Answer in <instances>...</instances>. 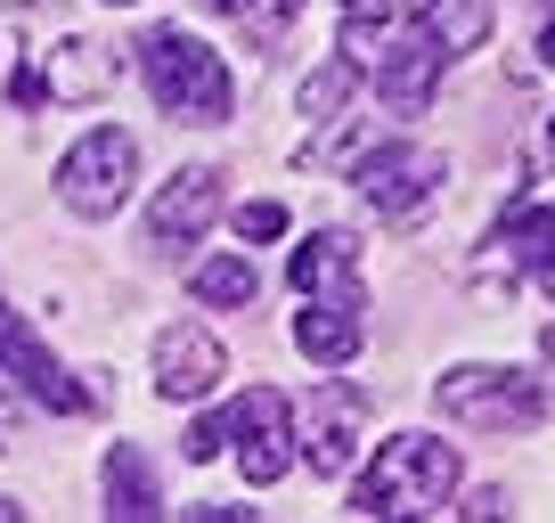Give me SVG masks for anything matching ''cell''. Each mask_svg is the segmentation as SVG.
<instances>
[{"label": "cell", "mask_w": 555, "mask_h": 523, "mask_svg": "<svg viewBox=\"0 0 555 523\" xmlns=\"http://www.w3.org/2000/svg\"><path fill=\"white\" fill-rule=\"evenodd\" d=\"M344 66L367 74L392 115H425L434 90H441V74H450V50L425 34V17H392L376 0V9H351L344 17Z\"/></svg>", "instance_id": "obj_1"}, {"label": "cell", "mask_w": 555, "mask_h": 523, "mask_svg": "<svg viewBox=\"0 0 555 523\" xmlns=\"http://www.w3.org/2000/svg\"><path fill=\"white\" fill-rule=\"evenodd\" d=\"M457 483H466V467H457L450 442H434V434H392L376 458H367V474L351 483V515H367V523L450 515Z\"/></svg>", "instance_id": "obj_2"}, {"label": "cell", "mask_w": 555, "mask_h": 523, "mask_svg": "<svg viewBox=\"0 0 555 523\" xmlns=\"http://www.w3.org/2000/svg\"><path fill=\"white\" fill-rule=\"evenodd\" d=\"M139 74H147V90L172 123H229V106H237L221 50H205L189 25H156L139 41Z\"/></svg>", "instance_id": "obj_3"}, {"label": "cell", "mask_w": 555, "mask_h": 523, "mask_svg": "<svg viewBox=\"0 0 555 523\" xmlns=\"http://www.w3.org/2000/svg\"><path fill=\"white\" fill-rule=\"evenodd\" d=\"M434 409L450 425H466V434H531L539 418H547V393H539V377H522V368H450V377L434 384Z\"/></svg>", "instance_id": "obj_4"}, {"label": "cell", "mask_w": 555, "mask_h": 523, "mask_svg": "<svg viewBox=\"0 0 555 523\" xmlns=\"http://www.w3.org/2000/svg\"><path fill=\"white\" fill-rule=\"evenodd\" d=\"M131 173H139L131 131L99 123V131H82V140L57 156V196H66V213H82V221H106V213H122V196H131Z\"/></svg>", "instance_id": "obj_5"}, {"label": "cell", "mask_w": 555, "mask_h": 523, "mask_svg": "<svg viewBox=\"0 0 555 523\" xmlns=\"http://www.w3.org/2000/svg\"><path fill=\"white\" fill-rule=\"evenodd\" d=\"M351 180H360V196L384 221H409V213L434 205V189L450 180V156H434V148H416V140H384V148H367V156L351 164Z\"/></svg>", "instance_id": "obj_6"}, {"label": "cell", "mask_w": 555, "mask_h": 523, "mask_svg": "<svg viewBox=\"0 0 555 523\" xmlns=\"http://www.w3.org/2000/svg\"><path fill=\"white\" fill-rule=\"evenodd\" d=\"M221 442H237V467L245 483H278V474L295 467V401L286 393H270V384H254L237 409L221 418Z\"/></svg>", "instance_id": "obj_7"}, {"label": "cell", "mask_w": 555, "mask_h": 523, "mask_svg": "<svg viewBox=\"0 0 555 523\" xmlns=\"http://www.w3.org/2000/svg\"><path fill=\"white\" fill-rule=\"evenodd\" d=\"M360 425H367V393H351V384H319L311 409H302V467L319 474V483H335V474H351V450H360Z\"/></svg>", "instance_id": "obj_8"}, {"label": "cell", "mask_w": 555, "mask_h": 523, "mask_svg": "<svg viewBox=\"0 0 555 523\" xmlns=\"http://www.w3.org/2000/svg\"><path fill=\"white\" fill-rule=\"evenodd\" d=\"M0 377H17L41 409H57V418H82V409H90V393L66 377V368H57V352L41 344L34 328H25L9 303H0Z\"/></svg>", "instance_id": "obj_9"}, {"label": "cell", "mask_w": 555, "mask_h": 523, "mask_svg": "<svg viewBox=\"0 0 555 523\" xmlns=\"http://www.w3.org/2000/svg\"><path fill=\"white\" fill-rule=\"evenodd\" d=\"M367 295H360V279H344V286H319L311 295V311L295 319V344H302V360H319V368H351L360 360V335H367Z\"/></svg>", "instance_id": "obj_10"}, {"label": "cell", "mask_w": 555, "mask_h": 523, "mask_svg": "<svg viewBox=\"0 0 555 523\" xmlns=\"http://www.w3.org/2000/svg\"><path fill=\"white\" fill-rule=\"evenodd\" d=\"M221 368H229V352L212 344V328H164L156 335V393L164 401H205L212 384H221Z\"/></svg>", "instance_id": "obj_11"}, {"label": "cell", "mask_w": 555, "mask_h": 523, "mask_svg": "<svg viewBox=\"0 0 555 523\" xmlns=\"http://www.w3.org/2000/svg\"><path fill=\"white\" fill-rule=\"evenodd\" d=\"M212 213H221V173H172V189L147 213V238L156 245H196L212 229Z\"/></svg>", "instance_id": "obj_12"}, {"label": "cell", "mask_w": 555, "mask_h": 523, "mask_svg": "<svg viewBox=\"0 0 555 523\" xmlns=\"http://www.w3.org/2000/svg\"><path fill=\"white\" fill-rule=\"evenodd\" d=\"M34 82H41V99H50V90H57V99H99V90L115 82V58H106L99 41L74 34V41H57V50H50V66H41Z\"/></svg>", "instance_id": "obj_13"}, {"label": "cell", "mask_w": 555, "mask_h": 523, "mask_svg": "<svg viewBox=\"0 0 555 523\" xmlns=\"http://www.w3.org/2000/svg\"><path fill=\"white\" fill-rule=\"evenodd\" d=\"M490 245H499V254L515 262V270H531V279H539V286H547V295H555V205L506 213V229H499V238H490Z\"/></svg>", "instance_id": "obj_14"}, {"label": "cell", "mask_w": 555, "mask_h": 523, "mask_svg": "<svg viewBox=\"0 0 555 523\" xmlns=\"http://www.w3.org/2000/svg\"><path fill=\"white\" fill-rule=\"evenodd\" d=\"M106 515H131V523L164 515V490H156V474H147V458H139L131 442L106 450Z\"/></svg>", "instance_id": "obj_15"}, {"label": "cell", "mask_w": 555, "mask_h": 523, "mask_svg": "<svg viewBox=\"0 0 555 523\" xmlns=\"http://www.w3.org/2000/svg\"><path fill=\"white\" fill-rule=\"evenodd\" d=\"M425 34H434L450 58L482 50L490 41V0H425Z\"/></svg>", "instance_id": "obj_16"}, {"label": "cell", "mask_w": 555, "mask_h": 523, "mask_svg": "<svg viewBox=\"0 0 555 523\" xmlns=\"http://www.w3.org/2000/svg\"><path fill=\"white\" fill-rule=\"evenodd\" d=\"M351 254H360V245H351L344 229H319V238H302V245H295V286H302V295H319V286H344V279H351Z\"/></svg>", "instance_id": "obj_17"}, {"label": "cell", "mask_w": 555, "mask_h": 523, "mask_svg": "<svg viewBox=\"0 0 555 523\" xmlns=\"http://www.w3.org/2000/svg\"><path fill=\"white\" fill-rule=\"evenodd\" d=\"M254 286H261V270H254L245 254H212V262H196L189 295L212 303V311H229V303H254Z\"/></svg>", "instance_id": "obj_18"}, {"label": "cell", "mask_w": 555, "mask_h": 523, "mask_svg": "<svg viewBox=\"0 0 555 523\" xmlns=\"http://www.w3.org/2000/svg\"><path fill=\"white\" fill-rule=\"evenodd\" d=\"M221 9H229V17H237L254 41H286V25H295L302 0H221Z\"/></svg>", "instance_id": "obj_19"}, {"label": "cell", "mask_w": 555, "mask_h": 523, "mask_svg": "<svg viewBox=\"0 0 555 523\" xmlns=\"http://www.w3.org/2000/svg\"><path fill=\"white\" fill-rule=\"evenodd\" d=\"M360 82V74L344 66V58H335L327 74H311V82H302V106H311V115H335V106H344V90Z\"/></svg>", "instance_id": "obj_20"}, {"label": "cell", "mask_w": 555, "mask_h": 523, "mask_svg": "<svg viewBox=\"0 0 555 523\" xmlns=\"http://www.w3.org/2000/svg\"><path fill=\"white\" fill-rule=\"evenodd\" d=\"M278 229H286V205H237V238H245V245L278 238Z\"/></svg>", "instance_id": "obj_21"}, {"label": "cell", "mask_w": 555, "mask_h": 523, "mask_svg": "<svg viewBox=\"0 0 555 523\" xmlns=\"http://www.w3.org/2000/svg\"><path fill=\"white\" fill-rule=\"evenodd\" d=\"M539 58H547V66H555V17H547V34H539Z\"/></svg>", "instance_id": "obj_22"}, {"label": "cell", "mask_w": 555, "mask_h": 523, "mask_svg": "<svg viewBox=\"0 0 555 523\" xmlns=\"http://www.w3.org/2000/svg\"><path fill=\"white\" fill-rule=\"evenodd\" d=\"M344 9H376V0H344Z\"/></svg>", "instance_id": "obj_23"}, {"label": "cell", "mask_w": 555, "mask_h": 523, "mask_svg": "<svg viewBox=\"0 0 555 523\" xmlns=\"http://www.w3.org/2000/svg\"><path fill=\"white\" fill-rule=\"evenodd\" d=\"M547 148H555V115H547Z\"/></svg>", "instance_id": "obj_24"}, {"label": "cell", "mask_w": 555, "mask_h": 523, "mask_svg": "<svg viewBox=\"0 0 555 523\" xmlns=\"http://www.w3.org/2000/svg\"><path fill=\"white\" fill-rule=\"evenodd\" d=\"M547 360H555V328H547Z\"/></svg>", "instance_id": "obj_25"}, {"label": "cell", "mask_w": 555, "mask_h": 523, "mask_svg": "<svg viewBox=\"0 0 555 523\" xmlns=\"http://www.w3.org/2000/svg\"><path fill=\"white\" fill-rule=\"evenodd\" d=\"M9 9H34V0H9Z\"/></svg>", "instance_id": "obj_26"}, {"label": "cell", "mask_w": 555, "mask_h": 523, "mask_svg": "<svg viewBox=\"0 0 555 523\" xmlns=\"http://www.w3.org/2000/svg\"><path fill=\"white\" fill-rule=\"evenodd\" d=\"M115 9H131V0H115Z\"/></svg>", "instance_id": "obj_27"}]
</instances>
